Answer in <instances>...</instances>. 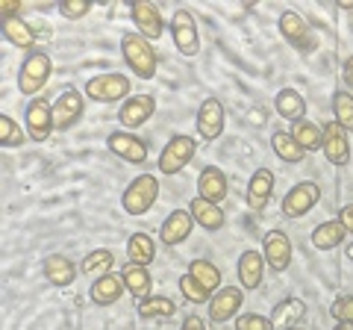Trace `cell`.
Returning <instances> with one entry per match:
<instances>
[{
  "instance_id": "1",
  "label": "cell",
  "mask_w": 353,
  "mask_h": 330,
  "mask_svg": "<svg viewBox=\"0 0 353 330\" xmlns=\"http://www.w3.org/2000/svg\"><path fill=\"white\" fill-rule=\"evenodd\" d=\"M121 53H124L127 68L136 77H141V80H153V77H157L159 57L150 41L141 39L139 32H124V36H121Z\"/></svg>"
},
{
  "instance_id": "2",
  "label": "cell",
  "mask_w": 353,
  "mask_h": 330,
  "mask_svg": "<svg viewBox=\"0 0 353 330\" xmlns=\"http://www.w3.org/2000/svg\"><path fill=\"white\" fill-rule=\"evenodd\" d=\"M50 74H53V59H50L48 50L36 48L32 53H27L24 62H21V71H18V89H21V95L36 97L44 86H48Z\"/></svg>"
},
{
  "instance_id": "3",
  "label": "cell",
  "mask_w": 353,
  "mask_h": 330,
  "mask_svg": "<svg viewBox=\"0 0 353 330\" xmlns=\"http://www.w3.org/2000/svg\"><path fill=\"white\" fill-rule=\"evenodd\" d=\"M159 201V177L157 174H139L124 195H121V206L127 215H145L153 204Z\"/></svg>"
},
{
  "instance_id": "4",
  "label": "cell",
  "mask_w": 353,
  "mask_h": 330,
  "mask_svg": "<svg viewBox=\"0 0 353 330\" xmlns=\"http://www.w3.org/2000/svg\"><path fill=\"white\" fill-rule=\"evenodd\" d=\"M194 153H197V139L194 136H189V133L171 136L165 151L159 153V171L165 174V177H174V174H180L185 165L194 159Z\"/></svg>"
},
{
  "instance_id": "5",
  "label": "cell",
  "mask_w": 353,
  "mask_h": 330,
  "mask_svg": "<svg viewBox=\"0 0 353 330\" xmlns=\"http://www.w3.org/2000/svg\"><path fill=\"white\" fill-rule=\"evenodd\" d=\"M130 89H132V83L124 74H118V71L97 74L85 83V97H92L97 104H118V101H127Z\"/></svg>"
},
{
  "instance_id": "6",
  "label": "cell",
  "mask_w": 353,
  "mask_h": 330,
  "mask_svg": "<svg viewBox=\"0 0 353 330\" xmlns=\"http://www.w3.org/2000/svg\"><path fill=\"white\" fill-rule=\"evenodd\" d=\"M174 48L183 53V57H197L201 53V32H197V21L189 9H176L168 21Z\"/></svg>"
},
{
  "instance_id": "7",
  "label": "cell",
  "mask_w": 353,
  "mask_h": 330,
  "mask_svg": "<svg viewBox=\"0 0 353 330\" xmlns=\"http://www.w3.org/2000/svg\"><path fill=\"white\" fill-rule=\"evenodd\" d=\"M241 307H245V289L241 286H221L212 298H209V322L224 324L230 318H236Z\"/></svg>"
},
{
  "instance_id": "8",
  "label": "cell",
  "mask_w": 353,
  "mask_h": 330,
  "mask_svg": "<svg viewBox=\"0 0 353 330\" xmlns=\"http://www.w3.org/2000/svg\"><path fill=\"white\" fill-rule=\"evenodd\" d=\"M224 104L218 97H203V104L197 106V118H194V127H197V136L203 142H215L221 133H224Z\"/></svg>"
},
{
  "instance_id": "9",
  "label": "cell",
  "mask_w": 353,
  "mask_h": 330,
  "mask_svg": "<svg viewBox=\"0 0 353 330\" xmlns=\"http://www.w3.org/2000/svg\"><path fill=\"white\" fill-rule=\"evenodd\" d=\"M318 201H321V186L315 180H303V183H297L294 189H289V195L283 197V215L301 218L312 210V206H318Z\"/></svg>"
},
{
  "instance_id": "10",
  "label": "cell",
  "mask_w": 353,
  "mask_h": 330,
  "mask_svg": "<svg viewBox=\"0 0 353 330\" xmlns=\"http://www.w3.org/2000/svg\"><path fill=\"white\" fill-rule=\"evenodd\" d=\"M130 15H132V24H136V32L148 41H157L165 36V18L159 12V6L148 3V0H136L130 6Z\"/></svg>"
},
{
  "instance_id": "11",
  "label": "cell",
  "mask_w": 353,
  "mask_h": 330,
  "mask_svg": "<svg viewBox=\"0 0 353 330\" xmlns=\"http://www.w3.org/2000/svg\"><path fill=\"white\" fill-rule=\"evenodd\" d=\"M321 153L327 157L330 165H339V168L350 162V133L339 124V121H327V124H324Z\"/></svg>"
},
{
  "instance_id": "12",
  "label": "cell",
  "mask_w": 353,
  "mask_h": 330,
  "mask_svg": "<svg viewBox=\"0 0 353 330\" xmlns=\"http://www.w3.org/2000/svg\"><path fill=\"white\" fill-rule=\"evenodd\" d=\"M262 257H265V266H268L271 271L283 274L285 269L292 266V239H289V233H283V230H271V233H265Z\"/></svg>"
},
{
  "instance_id": "13",
  "label": "cell",
  "mask_w": 353,
  "mask_h": 330,
  "mask_svg": "<svg viewBox=\"0 0 353 330\" xmlns=\"http://www.w3.org/2000/svg\"><path fill=\"white\" fill-rule=\"evenodd\" d=\"M53 104H48L44 97H32L27 106V136L30 142H48L53 136Z\"/></svg>"
},
{
  "instance_id": "14",
  "label": "cell",
  "mask_w": 353,
  "mask_h": 330,
  "mask_svg": "<svg viewBox=\"0 0 353 330\" xmlns=\"http://www.w3.org/2000/svg\"><path fill=\"white\" fill-rule=\"evenodd\" d=\"M277 27L283 32V39L289 41L292 48H297L301 53H312L315 50V36H312V27L306 24V21L297 15V12H283L280 21H277Z\"/></svg>"
},
{
  "instance_id": "15",
  "label": "cell",
  "mask_w": 353,
  "mask_h": 330,
  "mask_svg": "<svg viewBox=\"0 0 353 330\" xmlns=\"http://www.w3.org/2000/svg\"><path fill=\"white\" fill-rule=\"evenodd\" d=\"M83 109H85V101H83V95L77 89H65L57 97V104H53V124H57L59 133L71 130L77 121L83 118Z\"/></svg>"
},
{
  "instance_id": "16",
  "label": "cell",
  "mask_w": 353,
  "mask_h": 330,
  "mask_svg": "<svg viewBox=\"0 0 353 330\" xmlns=\"http://www.w3.org/2000/svg\"><path fill=\"white\" fill-rule=\"evenodd\" d=\"M153 113H157V101H153L150 95H130L118 109V121L127 130H136L141 124H148Z\"/></svg>"
},
{
  "instance_id": "17",
  "label": "cell",
  "mask_w": 353,
  "mask_h": 330,
  "mask_svg": "<svg viewBox=\"0 0 353 330\" xmlns=\"http://www.w3.org/2000/svg\"><path fill=\"white\" fill-rule=\"evenodd\" d=\"M106 148L112 151L118 159H124L130 165H145L148 162V142H141L132 133H118L115 130V133H109Z\"/></svg>"
},
{
  "instance_id": "18",
  "label": "cell",
  "mask_w": 353,
  "mask_h": 330,
  "mask_svg": "<svg viewBox=\"0 0 353 330\" xmlns=\"http://www.w3.org/2000/svg\"><path fill=\"white\" fill-rule=\"evenodd\" d=\"M274 195V171L268 168H256L250 174V183H248V192H245V201H248V210L250 213H265Z\"/></svg>"
},
{
  "instance_id": "19",
  "label": "cell",
  "mask_w": 353,
  "mask_h": 330,
  "mask_svg": "<svg viewBox=\"0 0 353 330\" xmlns=\"http://www.w3.org/2000/svg\"><path fill=\"white\" fill-rule=\"evenodd\" d=\"M197 197H203L209 204H221L227 197V174L218 165H206L197 174Z\"/></svg>"
},
{
  "instance_id": "20",
  "label": "cell",
  "mask_w": 353,
  "mask_h": 330,
  "mask_svg": "<svg viewBox=\"0 0 353 330\" xmlns=\"http://www.w3.org/2000/svg\"><path fill=\"white\" fill-rule=\"evenodd\" d=\"M192 230H194V218L189 210H174L168 218L162 222L159 227V239L165 242V245H180V242H185L192 236Z\"/></svg>"
},
{
  "instance_id": "21",
  "label": "cell",
  "mask_w": 353,
  "mask_h": 330,
  "mask_svg": "<svg viewBox=\"0 0 353 330\" xmlns=\"http://www.w3.org/2000/svg\"><path fill=\"white\" fill-rule=\"evenodd\" d=\"M124 292H127V286H124V278H121V274H103V278H97L92 283L88 298H92L97 307H112L121 301Z\"/></svg>"
},
{
  "instance_id": "22",
  "label": "cell",
  "mask_w": 353,
  "mask_h": 330,
  "mask_svg": "<svg viewBox=\"0 0 353 330\" xmlns=\"http://www.w3.org/2000/svg\"><path fill=\"white\" fill-rule=\"evenodd\" d=\"M265 278V257L259 254L256 248H248L245 254L239 257V283L241 289H259Z\"/></svg>"
},
{
  "instance_id": "23",
  "label": "cell",
  "mask_w": 353,
  "mask_h": 330,
  "mask_svg": "<svg viewBox=\"0 0 353 330\" xmlns=\"http://www.w3.org/2000/svg\"><path fill=\"white\" fill-rule=\"evenodd\" d=\"M121 278H124V286H127V292L139 301H145L150 298V289H153V278H150V271L148 266H139V262H124L121 266Z\"/></svg>"
},
{
  "instance_id": "24",
  "label": "cell",
  "mask_w": 353,
  "mask_h": 330,
  "mask_svg": "<svg viewBox=\"0 0 353 330\" xmlns=\"http://www.w3.org/2000/svg\"><path fill=\"white\" fill-rule=\"evenodd\" d=\"M189 213L194 218V224H201L209 233H218V230H224V224H227V215L221 210V204H209L203 197H194L189 204Z\"/></svg>"
},
{
  "instance_id": "25",
  "label": "cell",
  "mask_w": 353,
  "mask_h": 330,
  "mask_svg": "<svg viewBox=\"0 0 353 330\" xmlns=\"http://www.w3.org/2000/svg\"><path fill=\"white\" fill-rule=\"evenodd\" d=\"M271 324L274 330H292L306 318V304L301 298H283L277 307L271 310Z\"/></svg>"
},
{
  "instance_id": "26",
  "label": "cell",
  "mask_w": 353,
  "mask_h": 330,
  "mask_svg": "<svg viewBox=\"0 0 353 330\" xmlns=\"http://www.w3.org/2000/svg\"><path fill=\"white\" fill-rule=\"evenodd\" d=\"M274 109H277L280 118L297 124V121L306 118V97L297 89H292V86H285V89H280L277 97H274Z\"/></svg>"
},
{
  "instance_id": "27",
  "label": "cell",
  "mask_w": 353,
  "mask_h": 330,
  "mask_svg": "<svg viewBox=\"0 0 353 330\" xmlns=\"http://www.w3.org/2000/svg\"><path fill=\"white\" fill-rule=\"evenodd\" d=\"M0 32H3V39L9 45H15L27 53L36 50V30H32V24H27L24 18H6L3 24H0Z\"/></svg>"
},
{
  "instance_id": "28",
  "label": "cell",
  "mask_w": 353,
  "mask_h": 330,
  "mask_svg": "<svg viewBox=\"0 0 353 330\" xmlns=\"http://www.w3.org/2000/svg\"><path fill=\"white\" fill-rule=\"evenodd\" d=\"M41 269H44V278H48V283L59 286V289L71 286L74 278H77V266L65 254H48V260H44Z\"/></svg>"
},
{
  "instance_id": "29",
  "label": "cell",
  "mask_w": 353,
  "mask_h": 330,
  "mask_svg": "<svg viewBox=\"0 0 353 330\" xmlns=\"http://www.w3.org/2000/svg\"><path fill=\"white\" fill-rule=\"evenodd\" d=\"M345 239H347V230H345V224H341L339 218H333V222H321L312 230V236H309V242H312L315 251H333Z\"/></svg>"
},
{
  "instance_id": "30",
  "label": "cell",
  "mask_w": 353,
  "mask_h": 330,
  "mask_svg": "<svg viewBox=\"0 0 353 330\" xmlns=\"http://www.w3.org/2000/svg\"><path fill=\"white\" fill-rule=\"evenodd\" d=\"M127 260L139 262V266H150V262L157 260V242H153V236H148L145 230L132 233L127 239Z\"/></svg>"
},
{
  "instance_id": "31",
  "label": "cell",
  "mask_w": 353,
  "mask_h": 330,
  "mask_svg": "<svg viewBox=\"0 0 353 330\" xmlns=\"http://www.w3.org/2000/svg\"><path fill=\"white\" fill-rule=\"evenodd\" d=\"M271 148L277 153V159L289 162V165H297V162L306 159V151L297 145V139L292 133H283V130H277V133L271 136Z\"/></svg>"
},
{
  "instance_id": "32",
  "label": "cell",
  "mask_w": 353,
  "mask_h": 330,
  "mask_svg": "<svg viewBox=\"0 0 353 330\" xmlns=\"http://www.w3.org/2000/svg\"><path fill=\"white\" fill-rule=\"evenodd\" d=\"M83 274H88L92 280H97V278H103V274H112V269H115V254L109 248H94L92 254H85V260H83Z\"/></svg>"
},
{
  "instance_id": "33",
  "label": "cell",
  "mask_w": 353,
  "mask_h": 330,
  "mask_svg": "<svg viewBox=\"0 0 353 330\" xmlns=\"http://www.w3.org/2000/svg\"><path fill=\"white\" fill-rule=\"evenodd\" d=\"M189 274L203 286L209 295H215L221 289V269L212 266V260H192L189 262Z\"/></svg>"
},
{
  "instance_id": "34",
  "label": "cell",
  "mask_w": 353,
  "mask_h": 330,
  "mask_svg": "<svg viewBox=\"0 0 353 330\" xmlns=\"http://www.w3.org/2000/svg\"><path fill=\"white\" fill-rule=\"evenodd\" d=\"M292 136L297 139V145H301L306 153L312 151H321V142H324V127H318L315 121H297L292 127Z\"/></svg>"
},
{
  "instance_id": "35",
  "label": "cell",
  "mask_w": 353,
  "mask_h": 330,
  "mask_svg": "<svg viewBox=\"0 0 353 330\" xmlns=\"http://www.w3.org/2000/svg\"><path fill=\"white\" fill-rule=\"evenodd\" d=\"M136 313L150 322V318H171L176 313V307L171 298H165V295H150V298L136 304Z\"/></svg>"
},
{
  "instance_id": "36",
  "label": "cell",
  "mask_w": 353,
  "mask_h": 330,
  "mask_svg": "<svg viewBox=\"0 0 353 330\" xmlns=\"http://www.w3.org/2000/svg\"><path fill=\"white\" fill-rule=\"evenodd\" d=\"M333 121H339L341 127L353 133V95L347 89H336L333 92Z\"/></svg>"
},
{
  "instance_id": "37",
  "label": "cell",
  "mask_w": 353,
  "mask_h": 330,
  "mask_svg": "<svg viewBox=\"0 0 353 330\" xmlns=\"http://www.w3.org/2000/svg\"><path fill=\"white\" fill-rule=\"evenodd\" d=\"M30 136L24 133V127L18 124L12 115H0V145L3 148H21Z\"/></svg>"
},
{
  "instance_id": "38",
  "label": "cell",
  "mask_w": 353,
  "mask_h": 330,
  "mask_svg": "<svg viewBox=\"0 0 353 330\" xmlns=\"http://www.w3.org/2000/svg\"><path fill=\"white\" fill-rule=\"evenodd\" d=\"M180 292H183V298L189 301V304H209V298H212V295H209L203 286L192 278L189 271H185L183 278H180Z\"/></svg>"
},
{
  "instance_id": "39",
  "label": "cell",
  "mask_w": 353,
  "mask_h": 330,
  "mask_svg": "<svg viewBox=\"0 0 353 330\" xmlns=\"http://www.w3.org/2000/svg\"><path fill=\"white\" fill-rule=\"evenodd\" d=\"M59 12L68 21H80V18H85L88 12H92V3H88V0H62Z\"/></svg>"
},
{
  "instance_id": "40",
  "label": "cell",
  "mask_w": 353,
  "mask_h": 330,
  "mask_svg": "<svg viewBox=\"0 0 353 330\" xmlns=\"http://www.w3.org/2000/svg\"><path fill=\"white\" fill-rule=\"evenodd\" d=\"M236 330H274L271 318L268 316H259V313H245L236 318Z\"/></svg>"
},
{
  "instance_id": "41",
  "label": "cell",
  "mask_w": 353,
  "mask_h": 330,
  "mask_svg": "<svg viewBox=\"0 0 353 330\" xmlns=\"http://www.w3.org/2000/svg\"><path fill=\"white\" fill-rule=\"evenodd\" d=\"M330 316H333L336 322L353 324V295H341V298H336L333 307H330Z\"/></svg>"
},
{
  "instance_id": "42",
  "label": "cell",
  "mask_w": 353,
  "mask_h": 330,
  "mask_svg": "<svg viewBox=\"0 0 353 330\" xmlns=\"http://www.w3.org/2000/svg\"><path fill=\"white\" fill-rule=\"evenodd\" d=\"M339 222L345 224V230H347V236H353V204H347V206H341L339 210Z\"/></svg>"
},
{
  "instance_id": "43",
  "label": "cell",
  "mask_w": 353,
  "mask_h": 330,
  "mask_svg": "<svg viewBox=\"0 0 353 330\" xmlns=\"http://www.w3.org/2000/svg\"><path fill=\"white\" fill-rule=\"evenodd\" d=\"M180 330H206V322L201 316H185V322H183Z\"/></svg>"
},
{
  "instance_id": "44",
  "label": "cell",
  "mask_w": 353,
  "mask_h": 330,
  "mask_svg": "<svg viewBox=\"0 0 353 330\" xmlns=\"http://www.w3.org/2000/svg\"><path fill=\"white\" fill-rule=\"evenodd\" d=\"M0 12H3V21L15 18L18 12H24V3H3V6H0Z\"/></svg>"
},
{
  "instance_id": "45",
  "label": "cell",
  "mask_w": 353,
  "mask_h": 330,
  "mask_svg": "<svg viewBox=\"0 0 353 330\" xmlns=\"http://www.w3.org/2000/svg\"><path fill=\"white\" fill-rule=\"evenodd\" d=\"M341 71H345V74H341V77H345V86H350V89H353V57L345 59V68H341Z\"/></svg>"
},
{
  "instance_id": "46",
  "label": "cell",
  "mask_w": 353,
  "mask_h": 330,
  "mask_svg": "<svg viewBox=\"0 0 353 330\" xmlns=\"http://www.w3.org/2000/svg\"><path fill=\"white\" fill-rule=\"evenodd\" d=\"M333 330H353V324H345V322H336Z\"/></svg>"
},
{
  "instance_id": "47",
  "label": "cell",
  "mask_w": 353,
  "mask_h": 330,
  "mask_svg": "<svg viewBox=\"0 0 353 330\" xmlns=\"http://www.w3.org/2000/svg\"><path fill=\"white\" fill-rule=\"evenodd\" d=\"M339 6H341V9H353V3H350V0H341Z\"/></svg>"
},
{
  "instance_id": "48",
  "label": "cell",
  "mask_w": 353,
  "mask_h": 330,
  "mask_svg": "<svg viewBox=\"0 0 353 330\" xmlns=\"http://www.w3.org/2000/svg\"><path fill=\"white\" fill-rule=\"evenodd\" d=\"M347 257H350V260H353V245H350V248H347Z\"/></svg>"
},
{
  "instance_id": "49",
  "label": "cell",
  "mask_w": 353,
  "mask_h": 330,
  "mask_svg": "<svg viewBox=\"0 0 353 330\" xmlns=\"http://www.w3.org/2000/svg\"><path fill=\"white\" fill-rule=\"evenodd\" d=\"M292 330H301V327H292Z\"/></svg>"
}]
</instances>
